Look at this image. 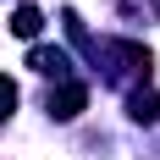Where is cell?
Wrapping results in <instances>:
<instances>
[{"label":"cell","instance_id":"1","mask_svg":"<svg viewBox=\"0 0 160 160\" xmlns=\"http://www.w3.org/2000/svg\"><path fill=\"white\" fill-rule=\"evenodd\" d=\"M83 105H88V88H83V83H55V88H50V116H55V122H72Z\"/></svg>","mask_w":160,"mask_h":160},{"label":"cell","instance_id":"2","mask_svg":"<svg viewBox=\"0 0 160 160\" xmlns=\"http://www.w3.org/2000/svg\"><path fill=\"white\" fill-rule=\"evenodd\" d=\"M28 66L44 72V78H61V83H66V72H72L66 50H55V44H33V50H28Z\"/></svg>","mask_w":160,"mask_h":160},{"label":"cell","instance_id":"3","mask_svg":"<svg viewBox=\"0 0 160 160\" xmlns=\"http://www.w3.org/2000/svg\"><path fill=\"white\" fill-rule=\"evenodd\" d=\"M127 116L132 122H160V94L155 88H132L127 94Z\"/></svg>","mask_w":160,"mask_h":160},{"label":"cell","instance_id":"4","mask_svg":"<svg viewBox=\"0 0 160 160\" xmlns=\"http://www.w3.org/2000/svg\"><path fill=\"white\" fill-rule=\"evenodd\" d=\"M39 28H44V17L33 11V6H17L11 11V33L17 39H39Z\"/></svg>","mask_w":160,"mask_h":160},{"label":"cell","instance_id":"5","mask_svg":"<svg viewBox=\"0 0 160 160\" xmlns=\"http://www.w3.org/2000/svg\"><path fill=\"white\" fill-rule=\"evenodd\" d=\"M17 111V83L11 78H0V127H6V116Z\"/></svg>","mask_w":160,"mask_h":160}]
</instances>
